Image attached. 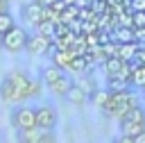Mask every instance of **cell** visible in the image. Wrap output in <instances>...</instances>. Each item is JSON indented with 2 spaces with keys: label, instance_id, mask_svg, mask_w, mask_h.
<instances>
[{
  "label": "cell",
  "instance_id": "15",
  "mask_svg": "<svg viewBox=\"0 0 145 143\" xmlns=\"http://www.w3.org/2000/svg\"><path fill=\"white\" fill-rule=\"evenodd\" d=\"M72 84H75V82H72V77H70V73H66V75H63V77L50 89V93H54V95H59V98H66Z\"/></svg>",
  "mask_w": 145,
  "mask_h": 143
},
{
  "label": "cell",
  "instance_id": "27",
  "mask_svg": "<svg viewBox=\"0 0 145 143\" xmlns=\"http://www.w3.org/2000/svg\"><path fill=\"white\" fill-rule=\"evenodd\" d=\"M2 11H9V2H5V0H0V14Z\"/></svg>",
  "mask_w": 145,
  "mask_h": 143
},
{
  "label": "cell",
  "instance_id": "13",
  "mask_svg": "<svg viewBox=\"0 0 145 143\" xmlns=\"http://www.w3.org/2000/svg\"><path fill=\"white\" fill-rule=\"evenodd\" d=\"M129 86H131V89H145V64L131 66V75H129Z\"/></svg>",
  "mask_w": 145,
  "mask_h": 143
},
{
  "label": "cell",
  "instance_id": "8",
  "mask_svg": "<svg viewBox=\"0 0 145 143\" xmlns=\"http://www.w3.org/2000/svg\"><path fill=\"white\" fill-rule=\"evenodd\" d=\"M25 50H27L29 54H48V52L52 50V39L43 36L41 32H34V34H29V39H27Z\"/></svg>",
  "mask_w": 145,
  "mask_h": 143
},
{
  "label": "cell",
  "instance_id": "28",
  "mask_svg": "<svg viewBox=\"0 0 145 143\" xmlns=\"http://www.w3.org/2000/svg\"><path fill=\"white\" fill-rule=\"evenodd\" d=\"M0 48H2V34H0Z\"/></svg>",
  "mask_w": 145,
  "mask_h": 143
},
{
  "label": "cell",
  "instance_id": "7",
  "mask_svg": "<svg viewBox=\"0 0 145 143\" xmlns=\"http://www.w3.org/2000/svg\"><path fill=\"white\" fill-rule=\"evenodd\" d=\"M18 143H57V136L50 129H41V127H32V129H23Z\"/></svg>",
  "mask_w": 145,
  "mask_h": 143
},
{
  "label": "cell",
  "instance_id": "19",
  "mask_svg": "<svg viewBox=\"0 0 145 143\" xmlns=\"http://www.w3.org/2000/svg\"><path fill=\"white\" fill-rule=\"evenodd\" d=\"M11 27H16V18L11 11H2L0 14V34H7Z\"/></svg>",
  "mask_w": 145,
  "mask_h": 143
},
{
  "label": "cell",
  "instance_id": "17",
  "mask_svg": "<svg viewBox=\"0 0 145 143\" xmlns=\"http://www.w3.org/2000/svg\"><path fill=\"white\" fill-rule=\"evenodd\" d=\"M109 95H111V91H109V89H95V91L88 95V100H91V102L102 111V109H104V104L109 102Z\"/></svg>",
  "mask_w": 145,
  "mask_h": 143
},
{
  "label": "cell",
  "instance_id": "24",
  "mask_svg": "<svg viewBox=\"0 0 145 143\" xmlns=\"http://www.w3.org/2000/svg\"><path fill=\"white\" fill-rule=\"evenodd\" d=\"M32 2H36L39 7H43V9H50V7H54V2L57 0H32Z\"/></svg>",
  "mask_w": 145,
  "mask_h": 143
},
{
  "label": "cell",
  "instance_id": "12",
  "mask_svg": "<svg viewBox=\"0 0 145 143\" xmlns=\"http://www.w3.org/2000/svg\"><path fill=\"white\" fill-rule=\"evenodd\" d=\"M66 100H68V102H72V104H77V107H82V104H86V102H88V93H86L79 84H72V86H70V91H68V95H66Z\"/></svg>",
  "mask_w": 145,
  "mask_h": 143
},
{
  "label": "cell",
  "instance_id": "4",
  "mask_svg": "<svg viewBox=\"0 0 145 143\" xmlns=\"http://www.w3.org/2000/svg\"><path fill=\"white\" fill-rule=\"evenodd\" d=\"M9 120H11L14 129H18V132L36 127V113H34V109H32V107H25V104L14 107V109H11V113H9Z\"/></svg>",
  "mask_w": 145,
  "mask_h": 143
},
{
  "label": "cell",
  "instance_id": "5",
  "mask_svg": "<svg viewBox=\"0 0 145 143\" xmlns=\"http://www.w3.org/2000/svg\"><path fill=\"white\" fill-rule=\"evenodd\" d=\"M34 113H36V127H41V129H50L52 132L57 127V123H59L57 109L52 104H39L34 109Z\"/></svg>",
  "mask_w": 145,
  "mask_h": 143
},
{
  "label": "cell",
  "instance_id": "21",
  "mask_svg": "<svg viewBox=\"0 0 145 143\" xmlns=\"http://www.w3.org/2000/svg\"><path fill=\"white\" fill-rule=\"evenodd\" d=\"M131 27L134 30H143L145 27V11H134L131 14Z\"/></svg>",
  "mask_w": 145,
  "mask_h": 143
},
{
  "label": "cell",
  "instance_id": "6",
  "mask_svg": "<svg viewBox=\"0 0 145 143\" xmlns=\"http://www.w3.org/2000/svg\"><path fill=\"white\" fill-rule=\"evenodd\" d=\"M20 18H23L25 25H29V27L36 30V27L45 20V9L39 7L36 2H27V5H23V9H20Z\"/></svg>",
  "mask_w": 145,
  "mask_h": 143
},
{
  "label": "cell",
  "instance_id": "23",
  "mask_svg": "<svg viewBox=\"0 0 145 143\" xmlns=\"http://www.w3.org/2000/svg\"><path fill=\"white\" fill-rule=\"evenodd\" d=\"M111 143H134V138L131 136H127V134H118V136H113V141Z\"/></svg>",
  "mask_w": 145,
  "mask_h": 143
},
{
  "label": "cell",
  "instance_id": "1",
  "mask_svg": "<svg viewBox=\"0 0 145 143\" xmlns=\"http://www.w3.org/2000/svg\"><path fill=\"white\" fill-rule=\"evenodd\" d=\"M43 91V82L41 77H32L27 70L23 68H14L9 70L2 79H0V100L2 102H25L32 98H39Z\"/></svg>",
  "mask_w": 145,
  "mask_h": 143
},
{
  "label": "cell",
  "instance_id": "9",
  "mask_svg": "<svg viewBox=\"0 0 145 143\" xmlns=\"http://www.w3.org/2000/svg\"><path fill=\"white\" fill-rule=\"evenodd\" d=\"M68 70H63V68H59V66H54V64H45V66H41V70H39V77H41V82H43V86H48V89H52L63 75H66Z\"/></svg>",
  "mask_w": 145,
  "mask_h": 143
},
{
  "label": "cell",
  "instance_id": "26",
  "mask_svg": "<svg viewBox=\"0 0 145 143\" xmlns=\"http://www.w3.org/2000/svg\"><path fill=\"white\" fill-rule=\"evenodd\" d=\"M61 2H63L66 7H77V2H79V0H61Z\"/></svg>",
  "mask_w": 145,
  "mask_h": 143
},
{
  "label": "cell",
  "instance_id": "3",
  "mask_svg": "<svg viewBox=\"0 0 145 143\" xmlns=\"http://www.w3.org/2000/svg\"><path fill=\"white\" fill-rule=\"evenodd\" d=\"M27 39H29V32L25 27H11L7 34H2V50L7 52H23L25 45H27Z\"/></svg>",
  "mask_w": 145,
  "mask_h": 143
},
{
  "label": "cell",
  "instance_id": "20",
  "mask_svg": "<svg viewBox=\"0 0 145 143\" xmlns=\"http://www.w3.org/2000/svg\"><path fill=\"white\" fill-rule=\"evenodd\" d=\"M36 32H41V34H43V36H48V39H54V34H57V23L45 18V20L36 27Z\"/></svg>",
  "mask_w": 145,
  "mask_h": 143
},
{
  "label": "cell",
  "instance_id": "29",
  "mask_svg": "<svg viewBox=\"0 0 145 143\" xmlns=\"http://www.w3.org/2000/svg\"><path fill=\"white\" fill-rule=\"evenodd\" d=\"M5 2H16V0H5Z\"/></svg>",
  "mask_w": 145,
  "mask_h": 143
},
{
  "label": "cell",
  "instance_id": "10",
  "mask_svg": "<svg viewBox=\"0 0 145 143\" xmlns=\"http://www.w3.org/2000/svg\"><path fill=\"white\" fill-rule=\"evenodd\" d=\"M138 48H140V41H127V43H118V52H116V54H118L122 61H131V59L136 57Z\"/></svg>",
  "mask_w": 145,
  "mask_h": 143
},
{
  "label": "cell",
  "instance_id": "25",
  "mask_svg": "<svg viewBox=\"0 0 145 143\" xmlns=\"http://www.w3.org/2000/svg\"><path fill=\"white\" fill-rule=\"evenodd\" d=\"M134 143H145V132L136 134V136H134Z\"/></svg>",
  "mask_w": 145,
  "mask_h": 143
},
{
  "label": "cell",
  "instance_id": "16",
  "mask_svg": "<svg viewBox=\"0 0 145 143\" xmlns=\"http://www.w3.org/2000/svg\"><path fill=\"white\" fill-rule=\"evenodd\" d=\"M122 66H125V61H122L118 54L106 57V61H104V73H106V77H109V75H120Z\"/></svg>",
  "mask_w": 145,
  "mask_h": 143
},
{
  "label": "cell",
  "instance_id": "22",
  "mask_svg": "<svg viewBox=\"0 0 145 143\" xmlns=\"http://www.w3.org/2000/svg\"><path fill=\"white\" fill-rule=\"evenodd\" d=\"M131 11H145V0H129Z\"/></svg>",
  "mask_w": 145,
  "mask_h": 143
},
{
  "label": "cell",
  "instance_id": "18",
  "mask_svg": "<svg viewBox=\"0 0 145 143\" xmlns=\"http://www.w3.org/2000/svg\"><path fill=\"white\" fill-rule=\"evenodd\" d=\"M106 89H109L111 93H116V91H127V89H131V86L127 84V79H122V77H118V75H109V77H106Z\"/></svg>",
  "mask_w": 145,
  "mask_h": 143
},
{
  "label": "cell",
  "instance_id": "11",
  "mask_svg": "<svg viewBox=\"0 0 145 143\" xmlns=\"http://www.w3.org/2000/svg\"><path fill=\"white\" fill-rule=\"evenodd\" d=\"M50 54H52V64H54V66H59V68H63V70L70 68V59H72L70 50H59V48H54V50H50Z\"/></svg>",
  "mask_w": 145,
  "mask_h": 143
},
{
  "label": "cell",
  "instance_id": "14",
  "mask_svg": "<svg viewBox=\"0 0 145 143\" xmlns=\"http://www.w3.org/2000/svg\"><path fill=\"white\" fill-rule=\"evenodd\" d=\"M120 127V134H127V136H136L140 132H145V120H129V123H118Z\"/></svg>",
  "mask_w": 145,
  "mask_h": 143
},
{
  "label": "cell",
  "instance_id": "2",
  "mask_svg": "<svg viewBox=\"0 0 145 143\" xmlns=\"http://www.w3.org/2000/svg\"><path fill=\"white\" fill-rule=\"evenodd\" d=\"M136 104H138V98H136V93H134L131 89H127V91H116V93L109 95V102L104 104L102 113H104V116H111V118H120L125 111H129V109L136 107Z\"/></svg>",
  "mask_w": 145,
  "mask_h": 143
}]
</instances>
